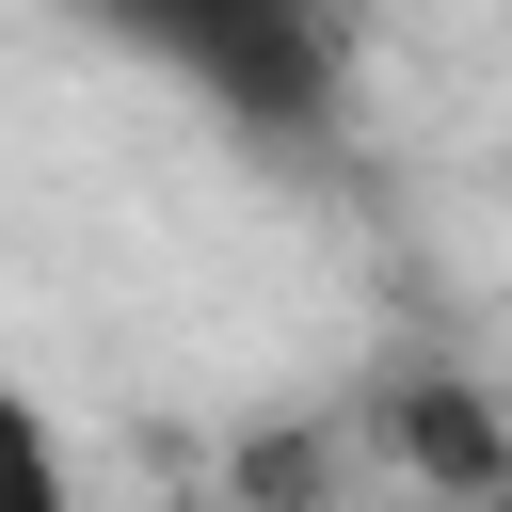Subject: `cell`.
Wrapping results in <instances>:
<instances>
[{
	"label": "cell",
	"mask_w": 512,
	"mask_h": 512,
	"mask_svg": "<svg viewBox=\"0 0 512 512\" xmlns=\"http://www.w3.org/2000/svg\"><path fill=\"white\" fill-rule=\"evenodd\" d=\"M112 48H144L160 80H192L240 144H336L352 112V0H80Z\"/></svg>",
	"instance_id": "6da1fadb"
},
{
	"label": "cell",
	"mask_w": 512,
	"mask_h": 512,
	"mask_svg": "<svg viewBox=\"0 0 512 512\" xmlns=\"http://www.w3.org/2000/svg\"><path fill=\"white\" fill-rule=\"evenodd\" d=\"M64 496H80V464H64V432H48V416H32L16 384H0V512H64Z\"/></svg>",
	"instance_id": "7a4b0ae2"
}]
</instances>
